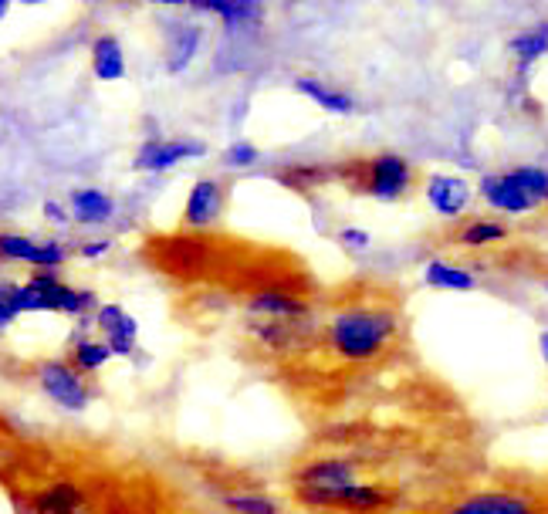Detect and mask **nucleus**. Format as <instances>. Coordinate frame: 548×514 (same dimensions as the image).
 <instances>
[{
  "mask_svg": "<svg viewBox=\"0 0 548 514\" xmlns=\"http://www.w3.org/2000/svg\"><path fill=\"white\" fill-rule=\"evenodd\" d=\"M14 318H17V312H14L11 301H0V329H4V325H11Z\"/></svg>",
  "mask_w": 548,
  "mask_h": 514,
  "instance_id": "29",
  "label": "nucleus"
},
{
  "mask_svg": "<svg viewBox=\"0 0 548 514\" xmlns=\"http://www.w3.org/2000/svg\"><path fill=\"white\" fill-rule=\"evenodd\" d=\"M542 210H545V217H548V200H545V207H542Z\"/></svg>",
  "mask_w": 548,
  "mask_h": 514,
  "instance_id": "32",
  "label": "nucleus"
},
{
  "mask_svg": "<svg viewBox=\"0 0 548 514\" xmlns=\"http://www.w3.org/2000/svg\"><path fill=\"white\" fill-rule=\"evenodd\" d=\"M508 48H511V55L518 58L521 68H528L532 61L548 55V21L535 24V28H525L521 34H515V38L508 41Z\"/></svg>",
  "mask_w": 548,
  "mask_h": 514,
  "instance_id": "20",
  "label": "nucleus"
},
{
  "mask_svg": "<svg viewBox=\"0 0 548 514\" xmlns=\"http://www.w3.org/2000/svg\"><path fill=\"white\" fill-rule=\"evenodd\" d=\"M41 386L44 393L55 400L61 410H72V413H82L92 393L88 386L82 383V372L78 369H68L65 362H44L41 366Z\"/></svg>",
  "mask_w": 548,
  "mask_h": 514,
  "instance_id": "7",
  "label": "nucleus"
},
{
  "mask_svg": "<svg viewBox=\"0 0 548 514\" xmlns=\"http://www.w3.org/2000/svg\"><path fill=\"white\" fill-rule=\"evenodd\" d=\"M515 241V230H511L505 220L488 217V214H467L457 220H447L444 230L430 234V244L444 254H461V257H474L484 251H494V247Z\"/></svg>",
  "mask_w": 548,
  "mask_h": 514,
  "instance_id": "6",
  "label": "nucleus"
},
{
  "mask_svg": "<svg viewBox=\"0 0 548 514\" xmlns=\"http://www.w3.org/2000/svg\"><path fill=\"white\" fill-rule=\"evenodd\" d=\"M85 491L72 481H61V484H51L34 498V508L38 514H85Z\"/></svg>",
  "mask_w": 548,
  "mask_h": 514,
  "instance_id": "12",
  "label": "nucleus"
},
{
  "mask_svg": "<svg viewBox=\"0 0 548 514\" xmlns=\"http://www.w3.org/2000/svg\"><path fill=\"white\" fill-rule=\"evenodd\" d=\"M224 163H227V166H234V170H244V166L258 163V149H254L251 143H234V146L224 153Z\"/></svg>",
  "mask_w": 548,
  "mask_h": 514,
  "instance_id": "24",
  "label": "nucleus"
},
{
  "mask_svg": "<svg viewBox=\"0 0 548 514\" xmlns=\"http://www.w3.org/2000/svg\"><path fill=\"white\" fill-rule=\"evenodd\" d=\"M295 88L305 95V99H312L318 109H325V112H335V115L356 112V99L346 95V92H339V88H332L329 82H322V78L302 75V78H295Z\"/></svg>",
  "mask_w": 548,
  "mask_h": 514,
  "instance_id": "13",
  "label": "nucleus"
},
{
  "mask_svg": "<svg viewBox=\"0 0 548 514\" xmlns=\"http://www.w3.org/2000/svg\"><path fill=\"white\" fill-rule=\"evenodd\" d=\"M423 193H427V203L444 220H457L464 214L467 200H471V186L457 180V176H430L423 183Z\"/></svg>",
  "mask_w": 548,
  "mask_h": 514,
  "instance_id": "11",
  "label": "nucleus"
},
{
  "mask_svg": "<svg viewBox=\"0 0 548 514\" xmlns=\"http://www.w3.org/2000/svg\"><path fill=\"white\" fill-rule=\"evenodd\" d=\"M203 14H214L227 28H247V24L261 21L264 7L254 4V0H203V4H193Z\"/></svg>",
  "mask_w": 548,
  "mask_h": 514,
  "instance_id": "15",
  "label": "nucleus"
},
{
  "mask_svg": "<svg viewBox=\"0 0 548 514\" xmlns=\"http://www.w3.org/2000/svg\"><path fill=\"white\" fill-rule=\"evenodd\" d=\"M417 352L403 285L359 271L325 285L302 342L264 379L312 430Z\"/></svg>",
  "mask_w": 548,
  "mask_h": 514,
  "instance_id": "2",
  "label": "nucleus"
},
{
  "mask_svg": "<svg viewBox=\"0 0 548 514\" xmlns=\"http://www.w3.org/2000/svg\"><path fill=\"white\" fill-rule=\"evenodd\" d=\"M542 356H545V366H548V332L542 335Z\"/></svg>",
  "mask_w": 548,
  "mask_h": 514,
  "instance_id": "30",
  "label": "nucleus"
},
{
  "mask_svg": "<svg viewBox=\"0 0 548 514\" xmlns=\"http://www.w3.org/2000/svg\"><path fill=\"white\" fill-rule=\"evenodd\" d=\"M339 244L352 247V251H366V247H369V234H366V230L346 227V230H339Z\"/></svg>",
  "mask_w": 548,
  "mask_h": 514,
  "instance_id": "26",
  "label": "nucleus"
},
{
  "mask_svg": "<svg viewBox=\"0 0 548 514\" xmlns=\"http://www.w3.org/2000/svg\"><path fill=\"white\" fill-rule=\"evenodd\" d=\"M72 359H75V369H78V372H95V369H102L105 362L112 359V349H109V342L85 339V342H78V345H75Z\"/></svg>",
  "mask_w": 548,
  "mask_h": 514,
  "instance_id": "22",
  "label": "nucleus"
},
{
  "mask_svg": "<svg viewBox=\"0 0 548 514\" xmlns=\"http://www.w3.org/2000/svg\"><path fill=\"white\" fill-rule=\"evenodd\" d=\"M274 180L291 186L295 193H312V190H322V186L332 183V173H329V163H295L288 170H278Z\"/></svg>",
  "mask_w": 548,
  "mask_h": 514,
  "instance_id": "18",
  "label": "nucleus"
},
{
  "mask_svg": "<svg viewBox=\"0 0 548 514\" xmlns=\"http://www.w3.org/2000/svg\"><path fill=\"white\" fill-rule=\"evenodd\" d=\"M136 335H139L136 318L126 315L119 329H112L109 339H105V342H109V349H112V356H132V352H136Z\"/></svg>",
  "mask_w": 548,
  "mask_h": 514,
  "instance_id": "23",
  "label": "nucleus"
},
{
  "mask_svg": "<svg viewBox=\"0 0 548 514\" xmlns=\"http://www.w3.org/2000/svg\"><path fill=\"white\" fill-rule=\"evenodd\" d=\"M477 193H481L498 214H528V210H542V203H538L532 193L515 180V173L511 170L484 176L481 186H477Z\"/></svg>",
  "mask_w": 548,
  "mask_h": 514,
  "instance_id": "8",
  "label": "nucleus"
},
{
  "mask_svg": "<svg viewBox=\"0 0 548 514\" xmlns=\"http://www.w3.org/2000/svg\"><path fill=\"white\" fill-rule=\"evenodd\" d=\"M0 257H7V261H24V264H34V268H38L41 241H31V237H24V234H0Z\"/></svg>",
  "mask_w": 548,
  "mask_h": 514,
  "instance_id": "21",
  "label": "nucleus"
},
{
  "mask_svg": "<svg viewBox=\"0 0 548 514\" xmlns=\"http://www.w3.org/2000/svg\"><path fill=\"white\" fill-rule=\"evenodd\" d=\"M112 210H116L112 197L95 190V186H82V190L72 193V214L78 224H105L112 217Z\"/></svg>",
  "mask_w": 548,
  "mask_h": 514,
  "instance_id": "17",
  "label": "nucleus"
},
{
  "mask_svg": "<svg viewBox=\"0 0 548 514\" xmlns=\"http://www.w3.org/2000/svg\"><path fill=\"white\" fill-rule=\"evenodd\" d=\"M200 41H203L200 24H176V31L170 34V41H166V72L170 75L183 72L193 61V55H197Z\"/></svg>",
  "mask_w": 548,
  "mask_h": 514,
  "instance_id": "14",
  "label": "nucleus"
},
{
  "mask_svg": "<svg viewBox=\"0 0 548 514\" xmlns=\"http://www.w3.org/2000/svg\"><path fill=\"white\" fill-rule=\"evenodd\" d=\"M7 14V4H4V0H0V17H4Z\"/></svg>",
  "mask_w": 548,
  "mask_h": 514,
  "instance_id": "31",
  "label": "nucleus"
},
{
  "mask_svg": "<svg viewBox=\"0 0 548 514\" xmlns=\"http://www.w3.org/2000/svg\"><path fill=\"white\" fill-rule=\"evenodd\" d=\"M92 68H95V78H102V82H119V78H126V58H122V44L116 34L95 38Z\"/></svg>",
  "mask_w": 548,
  "mask_h": 514,
  "instance_id": "16",
  "label": "nucleus"
},
{
  "mask_svg": "<svg viewBox=\"0 0 548 514\" xmlns=\"http://www.w3.org/2000/svg\"><path fill=\"white\" fill-rule=\"evenodd\" d=\"M491 460L488 423L417 352L305 430L281 491L298 514H417Z\"/></svg>",
  "mask_w": 548,
  "mask_h": 514,
  "instance_id": "1",
  "label": "nucleus"
},
{
  "mask_svg": "<svg viewBox=\"0 0 548 514\" xmlns=\"http://www.w3.org/2000/svg\"><path fill=\"white\" fill-rule=\"evenodd\" d=\"M126 315H129V312H126L122 305H102V308H99V315H95V325H99V329H102L105 335H109L112 329H119L122 318H126Z\"/></svg>",
  "mask_w": 548,
  "mask_h": 514,
  "instance_id": "25",
  "label": "nucleus"
},
{
  "mask_svg": "<svg viewBox=\"0 0 548 514\" xmlns=\"http://www.w3.org/2000/svg\"><path fill=\"white\" fill-rule=\"evenodd\" d=\"M112 247V241H88L82 244V257H102Z\"/></svg>",
  "mask_w": 548,
  "mask_h": 514,
  "instance_id": "28",
  "label": "nucleus"
},
{
  "mask_svg": "<svg viewBox=\"0 0 548 514\" xmlns=\"http://www.w3.org/2000/svg\"><path fill=\"white\" fill-rule=\"evenodd\" d=\"M44 214H48V220H55V224H68V210L55 200L44 203Z\"/></svg>",
  "mask_w": 548,
  "mask_h": 514,
  "instance_id": "27",
  "label": "nucleus"
},
{
  "mask_svg": "<svg viewBox=\"0 0 548 514\" xmlns=\"http://www.w3.org/2000/svg\"><path fill=\"white\" fill-rule=\"evenodd\" d=\"M210 491L217 494L220 508L227 514H298L288 504L281 484H268L258 471L247 467H217L210 474Z\"/></svg>",
  "mask_w": 548,
  "mask_h": 514,
  "instance_id": "5",
  "label": "nucleus"
},
{
  "mask_svg": "<svg viewBox=\"0 0 548 514\" xmlns=\"http://www.w3.org/2000/svg\"><path fill=\"white\" fill-rule=\"evenodd\" d=\"M207 153V146L197 143V139H153L139 149L136 156V170H149V173H159V170H170V166L183 163V159H197Z\"/></svg>",
  "mask_w": 548,
  "mask_h": 514,
  "instance_id": "9",
  "label": "nucleus"
},
{
  "mask_svg": "<svg viewBox=\"0 0 548 514\" xmlns=\"http://www.w3.org/2000/svg\"><path fill=\"white\" fill-rule=\"evenodd\" d=\"M332 183L352 197H369V200H406L420 190L423 173L400 153H356L346 159L329 163Z\"/></svg>",
  "mask_w": 548,
  "mask_h": 514,
  "instance_id": "4",
  "label": "nucleus"
},
{
  "mask_svg": "<svg viewBox=\"0 0 548 514\" xmlns=\"http://www.w3.org/2000/svg\"><path fill=\"white\" fill-rule=\"evenodd\" d=\"M423 281L440 291H474V285H477L474 271H467L454 261H430L427 271H423Z\"/></svg>",
  "mask_w": 548,
  "mask_h": 514,
  "instance_id": "19",
  "label": "nucleus"
},
{
  "mask_svg": "<svg viewBox=\"0 0 548 514\" xmlns=\"http://www.w3.org/2000/svg\"><path fill=\"white\" fill-rule=\"evenodd\" d=\"M417 514H548V464L494 457Z\"/></svg>",
  "mask_w": 548,
  "mask_h": 514,
  "instance_id": "3",
  "label": "nucleus"
},
{
  "mask_svg": "<svg viewBox=\"0 0 548 514\" xmlns=\"http://www.w3.org/2000/svg\"><path fill=\"white\" fill-rule=\"evenodd\" d=\"M224 210V186L217 180H197L187 197V207H183V224L193 230H207Z\"/></svg>",
  "mask_w": 548,
  "mask_h": 514,
  "instance_id": "10",
  "label": "nucleus"
}]
</instances>
